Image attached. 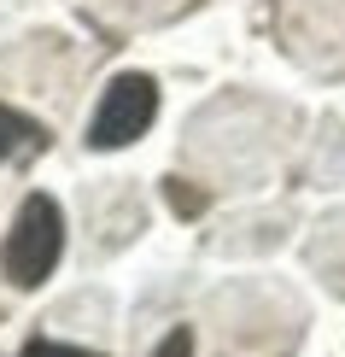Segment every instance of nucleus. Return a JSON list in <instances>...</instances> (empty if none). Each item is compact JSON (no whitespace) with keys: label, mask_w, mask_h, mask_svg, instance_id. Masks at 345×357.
I'll use <instances>...</instances> for the list:
<instances>
[{"label":"nucleus","mask_w":345,"mask_h":357,"mask_svg":"<svg viewBox=\"0 0 345 357\" xmlns=\"http://www.w3.org/2000/svg\"><path fill=\"white\" fill-rule=\"evenodd\" d=\"M59 258H65V211H59V199L24 193L18 217L6 229V246H0V275L12 287H41L59 270Z\"/></svg>","instance_id":"1"},{"label":"nucleus","mask_w":345,"mask_h":357,"mask_svg":"<svg viewBox=\"0 0 345 357\" xmlns=\"http://www.w3.org/2000/svg\"><path fill=\"white\" fill-rule=\"evenodd\" d=\"M158 117V82L141 77V70H123V77L106 82L94 117H88V146L94 153H117V146L141 141Z\"/></svg>","instance_id":"2"},{"label":"nucleus","mask_w":345,"mask_h":357,"mask_svg":"<svg viewBox=\"0 0 345 357\" xmlns=\"http://www.w3.org/2000/svg\"><path fill=\"white\" fill-rule=\"evenodd\" d=\"M36 141H47V129L29 123V117H18L12 106H0V165H6L18 146H36Z\"/></svg>","instance_id":"3"},{"label":"nucleus","mask_w":345,"mask_h":357,"mask_svg":"<svg viewBox=\"0 0 345 357\" xmlns=\"http://www.w3.org/2000/svg\"><path fill=\"white\" fill-rule=\"evenodd\" d=\"M18 357H100V351H82V346H65V340H29Z\"/></svg>","instance_id":"4"},{"label":"nucleus","mask_w":345,"mask_h":357,"mask_svg":"<svg viewBox=\"0 0 345 357\" xmlns=\"http://www.w3.org/2000/svg\"><path fill=\"white\" fill-rule=\"evenodd\" d=\"M170 205H176L182 217H199V211H205V193H193V188H182V182H170Z\"/></svg>","instance_id":"5"},{"label":"nucleus","mask_w":345,"mask_h":357,"mask_svg":"<svg viewBox=\"0 0 345 357\" xmlns=\"http://www.w3.org/2000/svg\"><path fill=\"white\" fill-rule=\"evenodd\" d=\"M153 357H193V334L187 328H176V334H164V346Z\"/></svg>","instance_id":"6"}]
</instances>
